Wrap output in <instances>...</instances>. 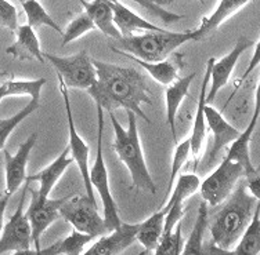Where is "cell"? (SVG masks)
<instances>
[{
    "label": "cell",
    "instance_id": "obj_1",
    "mask_svg": "<svg viewBox=\"0 0 260 255\" xmlns=\"http://www.w3.org/2000/svg\"><path fill=\"white\" fill-rule=\"evenodd\" d=\"M93 65L97 79L86 91L95 105L108 113H114L116 109L133 112L137 117L151 124L148 116L141 109L143 104L152 105L151 91L144 76L133 68H123L104 61L93 60Z\"/></svg>",
    "mask_w": 260,
    "mask_h": 255
},
{
    "label": "cell",
    "instance_id": "obj_2",
    "mask_svg": "<svg viewBox=\"0 0 260 255\" xmlns=\"http://www.w3.org/2000/svg\"><path fill=\"white\" fill-rule=\"evenodd\" d=\"M225 200L210 224L209 230L213 244L223 250H233L249 226L260 200L248 192L245 182L237 184Z\"/></svg>",
    "mask_w": 260,
    "mask_h": 255
},
{
    "label": "cell",
    "instance_id": "obj_3",
    "mask_svg": "<svg viewBox=\"0 0 260 255\" xmlns=\"http://www.w3.org/2000/svg\"><path fill=\"white\" fill-rule=\"evenodd\" d=\"M110 119L115 134L112 148L120 161L129 170L132 186L147 190L150 193H155V184L145 163L144 152L141 148L140 137L137 131V116L133 112H127V129H123L120 125L114 113H110Z\"/></svg>",
    "mask_w": 260,
    "mask_h": 255
},
{
    "label": "cell",
    "instance_id": "obj_4",
    "mask_svg": "<svg viewBox=\"0 0 260 255\" xmlns=\"http://www.w3.org/2000/svg\"><path fill=\"white\" fill-rule=\"evenodd\" d=\"M191 30L184 32H145L143 35L122 36L118 45L132 55L145 62H160L168 60L180 46L191 40Z\"/></svg>",
    "mask_w": 260,
    "mask_h": 255
},
{
    "label": "cell",
    "instance_id": "obj_5",
    "mask_svg": "<svg viewBox=\"0 0 260 255\" xmlns=\"http://www.w3.org/2000/svg\"><path fill=\"white\" fill-rule=\"evenodd\" d=\"M97 106V105H95ZM97 155H95L94 164L91 165L89 170V180L93 186V189L97 190L103 201V208H104V222L107 226L108 233L119 228L122 221L118 214V207H116L115 199L112 196L110 186V177L108 170L105 165V159L103 155V133H104V110L100 106H97Z\"/></svg>",
    "mask_w": 260,
    "mask_h": 255
},
{
    "label": "cell",
    "instance_id": "obj_6",
    "mask_svg": "<svg viewBox=\"0 0 260 255\" xmlns=\"http://www.w3.org/2000/svg\"><path fill=\"white\" fill-rule=\"evenodd\" d=\"M60 217L75 230L94 239L108 233L104 218L99 214L97 203L87 196H67L60 207Z\"/></svg>",
    "mask_w": 260,
    "mask_h": 255
},
{
    "label": "cell",
    "instance_id": "obj_7",
    "mask_svg": "<svg viewBox=\"0 0 260 255\" xmlns=\"http://www.w3.org/2000/svg\"><path fill=\"white\" fill-rule=\"evenodd\" d=\"M45 60H49L51 65L57 70V76H60L67 89H79L89 90L95 83L97 75L89 54L85 50L70 57H58V55L43 53Z\"/></svg>",
    "mask_w": 260,
    "mask_h": 255
},
{
    "label": "cell",
    "instance_id": "obj_8",
    "mask_svg": "<svg viewBox=\"0 0 260 255\" xmlns=\"http://www.w3.org/2000/svg\"><path fill=\"white\" fill-rule=\"evenodd\" d=\"M244 170L238 163L223 159L212 174L201 182L200 192L202 200L209 205H219L231 195V192L244 177Z\"/></svg>",
    "mask_w": 260,
    "mask_h": 255
},
{
    "label": "cell",
    "instance_id": "obj_9",
    "mask_svg": "<svg viewBox=\"0 0 260 255\" xmlns=\"http://www.w3.org/2000/svg\"><path fill=\"white\" fill-rule=\"evenodd\" d=\"M29 182H26L25 188L22 190L20 203L17 205V210L10 217V220L6 222L0 233V255L6 252H15L21 250H29L32 245V236H30L29 221L26 218L25 200L26 192L29 189Z\"/></svg>",
    "mask_w": 260,
    "mask_h": 255
},
{
    "label": "cell",
    "instance_id": "obj_10",
    "mask_svg": "<svg viewBox=\"0 0 260 255\" xmlns=\"http://www.w3.org/2000/svg\"><path fill=\"white\" fill-rule=\"evenodd\" d=\"M57 77H58V84H60V93L62 95V100H64L67 120H68V140H70L68 141V148H70V155L74 159V161H75L80 171L82 180H83V184H85L86 196L93 199V200H95L94 189H93L90 180H89V170H90V165H89V146H87L85 140L76 131L75 120H74V116H72V108H71L68 89L64 84V81L61 80L60 76H57Z\"/></svg>",
    "mask_w": 260,
    "mask_h": 255
},
{
    "label": "cell",
    "instance_id": "obj_11",
    "mask_svg": "<svg viewBox=\"0 0 260 255\" xmlns=\"http://www.w3.org/2000/svg\"><path fill=\"white\" fill-rule=\"evenodd\" d=\"M28 190L30 192V203L25 215L29 221L32 244L35 247V250H40L42 248L40 247V237L53 222L60 218V207L67 197H62V199H51V197L39 199L36 195V190Z\"/></svg>",
    "mask_w": 260,
    "mask_h": 255
},
{
    "label": "cell",
    "instance_id": "obj_12",
    "mask_svg": "<svg viewBox=\"0 0 260 255\" xmlns=\"http://www.w3.org/2000/svg\"><path fill=\"white\" fill-rule=\"evenodd\" d=\"M255 43L256 41L250 40L245 36H241L235 43L234 49L229 54L224 55L221 60H215L213 65H212V70H210L209 90H208L205 97L206 105H210L215 101L217 93L227 86L231 75H233V70H234L237 62L240 60V57L244 54V51L248 50L252 46H255Z\"/></svg>",
    "mask_w": 260,
    "mask_h": 255
},
{
    "label": "cell",
    "instance_id": "obj_13",
    "mask_svg": "<svg viewBox=\"0 0 260 255\" xmlns=\"http://www.w3.org/2000/svg\"><path fill=\"white\" fill-rule=\"evenodd\" d=\"M200 185L201 181L198 178V175L181 174L179 177V180L175 184V189H173L172 197L166 203V205L162 207V210L165 211L166 214L162 235L172 233L175 226L183 220V217H184V201L200 189Z\"/></svg>",
    "mask_w": 260,
    "mask_h": 255
},
{
    "label": "cell",
    "instance_id": "obj_14",
    "mask_svg": "<svg viewBox=\"0 0 260 255\" xmlns=\"http://www.w3.org/2000/svg\"><path fill=\"white\" fill-rule=\"evenodd\" d=\"M38 140V134L34 133L20 145L15 155H11L7 149H3L5 156V177L6 193L13 196L20 189V186L26 180V164L29 161V155Z\"/></svg>",
    "mask_w": 260,
    "mask_h": 255
},
{
    "label": "cell",
    "instance_id": "obj_15",
    "mask_svg": "<svg viewBox=\"0 0 260 255\" xmlns=\"http://www.w3.org/2000/svg\"><path fill=\"white\" fill-rule=\"evenodd\" d=\"M257 119H259V105L257 101L255 104V110H253V116L249 121V125L246 127L245 131L240 133V135L235 138L230 144V149L227 152L225 159H229L231 161H235L242 167L244 170V177L248 180H252L255 177H259V168L253 165L252 160H250V140H252V134L255 131V127L257 124Z\"/></svg>",
    "mask_w": 260,
    "mask_h": 255
},
{
    "label": "cell",
    "instance_id": "obj_16",
    "mask_svg": "<svg viewBox=\"0 0 260 255\" xmlns=\"http://www.w3.org/2000/svg\"><path fill=\"white\" fill-rule=\"evenodd\" d=\"M140 224H120L119 228L101 236L91 245L90 255H119L136 241Z\"/></svg>",
    "mask_w": 260,
    "mask_h": 255
},
{
    "label": "cell",
    "instance_id": "obj_17",
    "mask_svg": "<svg viewBox=\"0 0 260 255\" xmlns=\"http://www.w3.org/2000/svg\"><path fill=\"white\" fill-rule=\"evenodd\" d=\"M205 117L206 124L213 134V145L210 148L208 161L213 163L217 159V156L220 155L221 149L230 145L240 135V131L225 120L224 116L212 105H205Z\"/></svg>",
    "mask_w": 260,
    "mask_h": 255
},
{
    "label": "cell",
    "instance_id": "obj_18",
    "mask_svg": "<svg viewBox=\"0 0 260 255\" xmlns=\"http://www.w3.org/2000/svg\"><path fill=\"white\" fill-rule=\"evenodd\" d=\"M111 50L116 53V54L123 55L126 58L137 62L147 73H150V76L154 80L160 83L162 86L172 84L179 77V70L184 66V64H183L184 54H180V53H173L172 60L160 61V62H145V61H141L139 58H135L132 55L126 54L125 51H120L119 49H116L114 46H111Z\"/></svg>",
    "mask_w": 260,
    "mask_h": 255
},
{
    "label": "cell",
    "instance_id": "obj_19",
    "mask_svg": "<svg viewBox=\"0 0 260 255\" xmlns=\"http://www.w3.org/2000/svg\"><path fill=\"white\" fill-rule=\"evenodd\" d=\"M74 159L70 155V148L67 146L62 153H61L54 161H51L50 164L45 167L43 170L36 173L34 175H26L25 182H38L39 189L36 190V195L39 199H47L50 197V193L55 184L60 181V178L64 175L65 170L72 164Z\"/></svg>",
    "mask_w": 260,
    "mask_h": 255
},
{
    "label": "cell",
    "instance_id": "obj_20",
    "mask_svg": "<svg viewBox=\"0 0 260 255\" xmlns=\"http://www.w3.org/2000/svg\"><path fill=\"white\" fill-rule=\"evenodd\" d=\"M252 0H220L217 9L213 11V14L205 17L201 25L195 30H191V40L204 41L206 37H209L219 26L227 21L230 17L237 14L242 10Z\"/></svg>",
    "mask_w": 260,
    "mask_h": 255
},
{
    "label": "cell",
    "instance_id": "obj_21",
    "mask_svg": "<svg viewBox=\"0 0 260 255\" xmlns=\"http://www.w3.org/2000/svg\"><path fill=\"white\" fill-rule=\"evenodd\" d=\"M110 5L112 14H114V24L119 30L122 36H132L135 32H160L159 26L152 24L150 21L141 18L140 15L136 14L129 7L122 5L119 0H107Z\"/></svg>",
    "mask_w": 260,
    "mask_h": 255
},
{
    "label": "cell",
    "instance_id": "obj_22",
    "mask_svg": "<svg viewBox=\"0 0 260 255\" xmlns=\"http://www.w3.org/2000/svg\"><path fill=\"white\" fill-rule=\"evenodd\" d=\"M15 33V41L6 49V54L18 61L35 60L39 61L40 64H45V55L40 49V41L35 30L25 24L18 26Z\"/></svg>",
    "mask_w": 260,
    "mask_h": 255
},
{
    "label": "cell",
    "instance_id": "obj_23",
    "mask_svg": "<svg viewBox=\"0 0 260 255\" xmlns=\"http://www.w3.org/2000/svg\"><path fill=\"white\" fill-rule=\"evenodd\" d=\"M215 62V58H209L206 62L205 68V76L204 80L201 84V91L198 95V105H197V112H195L194 124H192V133L190 140V153L194 155V157L200 155L201 148L204 145V141L206 138V117H205V97L208 93V87H209L210 81V70H212V65Z\"/></svg>",
    "mask_w": 260,
    "mask_h": 255
},
{
    "label": "cell",
    "instance_id": "obj_24",
    "mask_svg": "<svg viewBox=\"0 0 260 255\" xmlns=\"http://www.w3.org/2000/svg\"><path fill=\"white\" fill-rule=\"evenodd\" d=\"M195 76H197V73H190V75L183 76V77H177L172 84L166 87V120H168V124L170 125V130H172V135H173L175 141H177L176 115H177V110L180 108V104L188 94L190 86L195 79Z\"/></svg>",
    "mask_w": 260,
    "mask_h": 255
},
{
    "label": "cell",
    "instance_id": "obj_25",
    "mask_svg": "<svg viewBox=\"0 0 260 255\" xmlns=\"http://www.w3.org/2000/svg\"><path fill=\"white\" fill-rule=\"evenodd\" d=\"M80 5L85 7V13L97 29H100L105 36H108L114 40H118L122 37L119 30L114 24V14L111 10L110 5L107 3V0H93V2H85L79 0Z\"/></svg>",
    "mask_w": 260,
    "mask_h": 255
},
{
    "label": "cell",
    "instance_id": "obj_26",
    "mask_svg": "<svg viewBox=\"0 0 260 255\" xmlns=\"http://www.w3.org/2000/svg\"><path fill=\"white\" fill-rule=\"evenodd\" d=\"M165 211L160 208L151 215L148 220L141 222L136 235V240L144 247L145 252H150L156 248L159 243L162 233H164V225H165Z\"/></svg>",
    "mask_w": 260,
    "mask_h": 255
},
{
    "label": "cell",
    "instance_id": "obj_27",
    "mask_svg": "<svg viewBox=\"0 0 260 255\" xmlns=\"http://www.w3.org/2000/svg\"><path fill=\"white\" fill-rule=\"evenodd\" d=\"M94 240L93 236L83 235L78 230L72 229L70 235L55 241L54 244L46 247L45 250H39L40 255H82L85 252V247Z\"/></svg>",
    "mask_w": 260,
    "mask_h": 255
},
{
    "label": "cell",
    "instance_id": "obj_28",
    "mask_svg": "<svg viewBox=\"0 0 260 255\" xmlns=\"http://www.w3.org/2000/svg\"><path fill=\"white\" fill-rule=\"evenodd\" d=\"M208 228V204L202 201L198 208V217L195 221L194 229L191 230L190 237L183 245L180 255H205V232Z\"/></svg>",
    "mask_w": 260,
    "mask_h": 255
},
{
    "label": "cell",
    "instance_id": "obj_29",
    "mask_svg": "<svg viewBox=\"0 0 260 255\" xmlns=\"http://www.w3.org/2000/svg\"><path fill=\"white\" fill-rule=\"evenodd\" d=\"M260 252V204L256 207L253 218L238 244L233 250V255H259Z\"/></svg>",
    "mask_w": 260,
    "mask_h": 255
},
{
    "label": "cell",
    "instance_id": "obj_30",
    "mask_svg": "<svg viewBox=\"0 0 260 255\" xmlns=\"http://www.w3.org/2000/svg\"><path fill=\"white\" fill-rule=\"evenodd\" d=\"M21 6L25 11L26 20H28L26 25H29L32 29L36 30L39 29L40 26H49L51 29H54L57 33L62 35V30L58 24L51 18L50 14L45 10V7L40 5L39 0H25Z\"/></svg>",
    "mask_w": 260,
    "mask_h": 255
},
{
    "label": "cell",
    "instance_id": "obj_31",
    "mask_svg": "<svg viewBox=\"0 0 260 255\" xmlns=\"http://www.w3.org/2000/svg\"><path fill=\"white\" fill-rule=\"evenodd\" d=\"M40 102L39 100H30L28 104H26L20 112H17L15 115L10 116V117H6V119H2L0 117V150L5 149V145L9 137L13 131L18 127V125L25 120L26 117L29 115H32L35 110L39 109Z\"/></svg>",
    "mask_w": 260,
    "mask_h": 255
},
{
    "label": "cell",
    "instance_id": "obj_32",
    "mask_svg": "<svg viewBox=\"0 0 260 255\" xmlns=\"http://www.w3.org/2000/svg\"><path fill=\"white\" fill-rule=\"evenodd\" d=\"M183 220L175 226L172 233L162 235L159 243L154 250V255H180L184 240H183Z\"/></svg>",
    "mask_w": 260,
    "mask_h": 255
},
{
    "label": "cell",
    "instance_id": "obj_33",
    "mask_svg": "<svg viewBox=\"0 0 260 255\" xmlns=\"http://www.w3.org/2000/svg\"><path fill=\"white\" fill-rule=\"evenodd\" d=\"M5 83L7 86L9 97H11V95H29L30 100H39L42 89L46 84V79H35V80L10 79Z\"/></svg>",
    "mask_w": 260,
    "mask_h": 255
},
{
    "label": "cell",
    "instance_id": "obj_34",
    "mask_svg": "<svg viewBox=\"0 0 260 255\" xmlns=\"http://www.w3.org/2000/svg\"><path fill=\"white\" fill-rule=\"evenodd\" d=\"M93 29H95L93 21H91L90 17L83 11L79 17H76L75 20L72 21L70 25L65 28V30L62 32V41H61V46L64 47V46H67L68 43L76 40L78 37L86 35L87 32H90V30Z\"/></svg>",
    "mask_w": 260,
    "mask_h": 255
},
{
    "label": "cell",
    "instance_id": "obj_35",
    "mask_svg": "<svg viewBox=\"0 0 260 255\" xmlns=\"http://www.w3.org/2000/svg\"><path fill=\"white\" fill-rule=\"evenodd\" d=\"M188 155H190V140L187 138L180 144H177L173 155V160H172V173H170L169 184H168V190H166V196L170 195L172 186L175 185L176 177L179 175L180 170L183 168V165L188 160Z\"/></svg>",
    "mask_w": 260,
    "mask_h": 255
},
{
    "label": "cell",
    "instance_id": "obj_36",
    "mask_svg": "<svg viewBox=\"0 0 260 255\" xmlns=\"http://www.w3.org/2000/svg\"><path fill=\"white\" fill-rule=\"evenodd\" d=\"M132 2L140 5L143 9L150 11L151 14L156 17L162 22H165V24H173V22H177L181 18H184V15L170 13V11L165 10L164 7H160L162 6V0H132Z\"/></svg>",
    "mask_w": 260,
    "mask_h": 255
},
{
    "label": "cell",
    "instance_id": "obj_37",
    "mask_svg": "<svg viewBox=\"0 0 260 255\" xmlns=\"http://www.w3.org/2000/svg\"><path fill=\"white\" fill-rule=\"evenodd\" d=\"M0 26L15 32L18 28L17 9L7 0H0Z\"/></svg>",
    "mask_w": 260,
    "mask_h": 255
},
{
    "label": "cell",
    "instance_id": "obj_38",
    "mask_svg": "<svg viewBox=\"0 0 260 255\" xmlns=\"http://www.w3.org/2000/svg\"><path fill=\"white\" fill-rule=\"evenodd\" d=\"M259 54H260V40H257L255 43V51H253V57H252V61H250V66H248V68H246L245 73L242 75V77H241L240 80L237 81V87H240V86L244 83V80H245L246 77H248V76L252 73V70L259 66V62H260Z\"/></svg>",
    "mask_w": 260,
    "mask_h": 255
},
{
    "label": "cell",
    "instance_id": "obj_39",
    "mask_svg": "<svg viewBox=\"0 0 260 255\" xmlns=\"http://www.w3.org/2000/svg\"><path fill=\"white\" fill-rule=\"evenodd\" d=\"M11 196L9 193H3L0 195V233H2V229H3V225H5V212L6 207L9 204V200H10Z\"/></svg>",
    "mask_w": 260,
    "mask_h": 255
},
{
    "label": "cell",
    "instance_id": "obj_40",
    "mask_svg": "<svg viewBox=\"0 0 260 255\" xmlns=\"http://www.w3.org/2000/svg\"><path fill=\"white\" fill-rule=\"evenodd\" d=\"M205 255H233V250H223L213 243H210L208 248H205Z\"/></svg>",
    "mask_w": 260,
    "mask_h": 255
},
{
    "label": "cell",
    "instance_id": "obj_41",
    "mask_svg": "<svg viewBox=\"0 0 260 255\" xmlns=\"http://www.w3.org/2000/svg\"><path fill=\"white\" fill-rule=\"evenodd\" d=\"M6 97H9V93H7V86H6V83H3L0 86V101L5 100Z\"/></svg>",
    "mask_w": 260,
    "mask_h": 255
},
{
    "label": "cell",
    "instance_id": "obj_42",
    "mask_svg": "<svg viewBox=\"0 0 260 255\" xmlns=\"http://www.w3.org/2000/svg\"><path fill=\"white\" fill-rule=\"evenodd\" d=\"M13 255H38L35 250H21V251H15L13 252Z\"/></svg>",
    "mask_w": 260,
    "mask_h": 255
},
{
    "label": "cell",
    "instance_id": "obj_43",
    "mask_svg": "<svg viewBox=\"0 0 260 255\" xmlns=\"http://www.w3.org/2000/svg\"><path fill=\"white\" fill-rule=\"evenodd\" d=\"M201 3H205L204 0H200ZM170 3H173V0H162V6L164 5H170Z\"/></svg>",
    "mask_w": 260,
    "mask_h": 255
},
{
    "label": "cell",
    "instance_id": "obj_44",
    "mask_svg": "<svg viewBox=\"0 0 260 255\" xmlns=\"http://www.w3.org/2000/svg\"><path fill=\"white\" fill-rule=\"evenodd\" d=\"M5 76H7V72H0V79L5 77Z\"/></svg>",
    "mask_w": 260,
    "mask_h": 255
},
{
    "label": "cell",
    "instance_id": "obj_45",
    "mask_svg": "<svg viewBox=\"0 0 260 255\" xmlns=\"http://www.w3.org/2000/svg\"><path fill=\"white\" fill-rule=\"evenodd\" d=\"M82 255H90V248H89V250H86Z\"/></svg>",
    "mask_w": 260,
    "mask_h": 255
},
{
    "label": "cell",
    "instance_id": "obj_46",
    "mask_svg": "<svg viewBox=\"0 0 260 255\" xmlns=\"http://www.w3.org/2000/svg\"><path fill=\"white\" fill-rule=\"evenodd\" d=\"M18 2H20L21 5H22V3H24V2H25V0H18Z\"/></svg>",
    "mask_w": 260,
    "mask_h": 255
},
{
    "label": "cell",
    "instance_id": "obj_47",
    "mask_svg": "<svg viewBox=\"0 0 260 255\" xmlns=\"http://www.w3.org/2000/svg\"><path fill=\"white\" fill-rule=\"evenodd\" d=\"M35 251H36V254H38V255H40V254H39V250H35Z\"/></svg>",
    "mask_w": 260,
    "mask_h": 255
}]
</instances>
